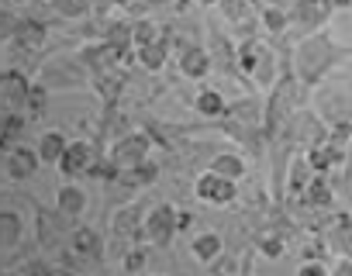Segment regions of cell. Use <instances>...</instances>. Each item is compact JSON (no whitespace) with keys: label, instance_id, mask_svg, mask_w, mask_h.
<instances>
[{"label":"cell","instance_id":"74e56055","mask_svg":"<svg viewBox=\"0 0 352 276\" xmlns=\"http://www.w3.org/2000/svg\"><path fill=\"white\" fill-rule=\"evenodd\" d=\"M331 8H352V0H331Z\"/></svg>","mask_w":352,"mask_h":276},{"label":"cell","instance_id":"8d00e7d4","mask_svg":"<svg viewBox=\"0 0 352 276\" xmlns=\"http://www.w3.org/2000/svg\"><path fill=\"white\" fill-rule=\"evenodd\" d=\"M28 273H32V276H49V269H45L42 262H32V266H28Z\"/></svg>","mask_w":352,"mask_h":276},{"label":"cell","instance_id":"7402d4cb","mask_svg":"<svg viewBox=\"0 0 352 276\" xmlns=\"http://www.w3.org/2000/svg\"><path fill=\"white\" fill-rule=\"evenodd\" d=\"M259 52H263V42L252 38V35L239 45V69H242L245 76H252V69H256V62H259Z\"/></svg>","mask_w":352,"mask_h":276},{"label":"cell","instance_id":"d6a6232c","mask_svg":"<svg viewBox=\"0 0 352 276\" xmlns=\"http://www.w3.org/2000/svg\"><path fill=\"white\" fill-rule=\"evenodd\" d=\"M190 225H194L190 211H176V231H190Z\"/></svg>","mask_w":352,"mask_h":276},{"label":"cell","instance_id":"d4e9b609","mask_svg":"<svg viewBox=\"0 0 352 276\" xmlns=\"http://www.w3.org/2000/svg\"><path fill=\"white\" fill-rule=\"evenodd\" d=\"M259 21L270 35H283L290 28V14L287 11H276V8H259Z\"/></svg>","mask_w":352,"mask_h":276},{"label":"cell","instance_id":"ab89813d","mask_svg":"<svg viewBox=\"0 0 352 276\" xmlns=\"http://www.w3.org/2000/svg\"><path fill=\"white\" fill-rule=\"evenodd\" d=\"M197 4H218V0H197Z\"/></svg>","mask_w":352,"mask_h":276},{"label":"cell","instance_id":"4fadbf2b","mask_svg":"<svg viewBox=\"0 0 352 276\" xmlns=\"http://www.w3.org/2000/svg\"><path fill=\"white\" fill-rule=\"evenodd\" d=\"M56 207H59V214H66V218H80V214L87 211V194H83L76 183H66V187L59 190V197H56Z\"/></svg>","mask_w":352,"mask_h":276},{"label":"cell","instance_id":"d6986e66","mask_svg":"<svg viewBox=\"0 0 352 276\" xmlns=\"http://www.w3.org/2000/svg\"><path fill=\"white\" fill-rule=\"evenodd\" d=\"M221 4V11L228 14V21L232 25H239L242 32H249L252 28V11H249V0H218Z\"/></svg>","mask_w":352,"mask_h":276},{"label":"cell","instance_id":"5b68a950","mask_svg":"<svg viewBox=\"0 0 352 276\" xmlns=\"http://www.w3.org/2000/svg\"><path fill=\"white\" fill-rule=\"evenodd\" d=\"M176 235V207L173 204H159L148 211L145 218V238L152 245H169V238Z\"/></svg>","mask_w":352,"mask_h":276},{"label":"cell","instance_id":"60d3db41","mask_svg":"<svg viewBox=\"0 0 352 276\" xmlns=\"http://www.w3.org/2000/svg\"><path fill=\"white\" fill-rule=\"evenodd\" d=\"M239 276H252V273H249V269H245V273H239Z\"/></svg>","mask_w":352,"mask_h":276},{"label":"cell","instance_id":"ac0fdd59","mask_svg":"<svg viewBox=\"0 0 352 276\" xmlns=\"http://www.w3.org/2000/svg\"><path fill=\"white\" fill-rule=\"evenodd\" d=\"M311 176H314V173H311L307 159H304V156H297V159L290 163V173H287V190L300 197V194H304V187L311 183Z\"/></svg>","mask_w":352,"mask_h":276},{"label":"cell","instance_id":"f1b7e54d","mask_svg":"<svg viewBox=\"0 0 352 276\" xmlns=\"http://www.w3.org/2000/svg\"><path fill=\"white\" fill-rule=\"evenodd\" d=\"M42 38H45L42 25H21V28H18V42H21V45H38Z\"/></svg>","mask_w":352,"mask_h":276},{"label":"cell","instance_id":"83f0119b","mask_svg":"<svg viewBox=\"0 0 352 276\" xmlns=\"http://www.w3.org/2000/svg\"><path fill=\"white\" fill-rule=\"evenodd\" d=\"M328 142L338 146V149H345V146L352 142V121H338V124H331V128H328Z\"/></svg>","mask_w":352,"mask_h":276},{"label":"cell","instance_id":"e0dca14e","mask_svg":"<svg viewBox=\"0 0 352 276\" xmlns=\"http://www.w3.org/2000/svg\"><path fill=\"white\" fill-rule=\"evenodd\" d=\"M63 149H66V135L63 131H45L38 149H35V156H38V163H59Z\"/></svg>","mask_w":352,"mask_h":276},{"label":"cell","instance_id":"d590c367","mask_svg":"<svg viewBox=\"0 0 352 276\" xmlns=\"http://www.w3.org/2000/svg\"><path fill=\"white\" fill-rule=\"evenodd\" d=\"M56 4H59V11H66V14H76V11H80L73 0H56Z\"/></svg>","mask_w":352,"mask_h":276},{"label":"cell","instance_id":"30bf717a","mask_svg":"<svg viewBox=\"0 0 352 276\" xmlns=\"http://www.w3.org/2000/svg\"><path fill=\"white\" fill-rule=\"evenodd\" d=\"M300 197H304V204H307V207H314V211H324V207H331V204H335L331 183H328L324 176H318V173L311 176V183L304 187V194H300Z\"/></svg>","mask_w":352,"mask_h":276},{"label":"cell","instance_id":"e575fe53","mask_svg":"<svg viewBox=\"0 0 352 276\" xmlns=\"http://www.w3.org/2000/svg\"><path fill=\"white\" fill-rule=\"evenodd\" d=\"M28 93H32V111L38 114V111H42V104H45V93H42V90H28Z\"/></svg>","mask_w":352,"mask_h":276},{"label":"cell","instance_id":"277c9868","mask_svg":"<svg viewBox=\"0 0 352 276\" xmlns=\"http://www.w3.org/2000/svg\"><path fill=\"white\" fill-rule=\"evenodd\" d=\"M148 135L145 131H135V135H124L121 142L111 149V163L118 166V170H128V166H135V163H145L148 159Z\"/></svg>","mask_w":352,"mask_h":276},{"label":"cell","instance_id":"4316f807","mask_svg":"<svg viewBox=\"0 0 352 276\" xmlns=\"http://www.w3.org/2000/svg\"><path fill=\"white\" fill-rule=\"evenodd\" d=\"M155 38H162V32H159L152 21H138V25L131 28V42H135V49H142V45H148V42H155Z\"/></svg>","mask_w":352,"mask_h":276},{"label":"cell","instance_id":"6da1fadb","mask_svg":"<svg viewBox=\"0 0 352 276\" xmlns=\"http://www.w3.org/2000/svg\"><path fill=\"white\" fill-rule=\"evenodd\" d=\"M342 59V49L324 35V32H311L307 38H300L297 52H294V66H297V80L314 87L335 62Z\"/></svg>","mask_w":352,"mask_h":276},{"label":"cell","instance_id":"9a60e30c","mask_svg":"<svg viewBox=\"0 0 352 276\" xmlns=\"http://www.w3.org/2000/svg\"><path fill=\"white\" fill-rule=\"evenodd\" d=\"M211 173H218V176L239 183V180L245 176V159H242L239 152H218L214 163H211Z\"/></svg>","mask_w":352,"mask_h":276},{"label":"cell","instance_id":"7a4b0ae2","mask_svg":"<svg viewBox=\"0 0 352 276\" xmlns=\"http://www.w3.org/2000/svg\"><path fill=\"white\" fill-rule=\"evenodd\" d=\"M331 11H335L331 0H297L290 8V25H297L311 35V32H321V25L331 18Z\"/></svg>","mask_w":352,"mask_h":276},{"label":"cell","instance_id":"484cf974","mask_svg":"<svg viewBox=\"0 0 352 276\" xmlns=\"http://www.w3.org/2000/svg\"><path fill=\"white\" fill-rule=\"evenodd\" d=\"M283 249H287V242H283L280 231H263V235H259V252H263L266 259H280Z\"/></svg>","mask_w":352,"mask_h":276},{"label":"cell","instance_id":"603a6c76","mask_svg":"<svg viewBox=\"0 0 352 276\" xmlns=\"http://www.w3.org/2000/svg\"><path fill=\"white\" fill-rule=\"evenodd\" d=\"M273 76H276V59H273V52L263 45L259 62H256V69H252V76H249V80H256L259 87H273Z\"/></svg>","mask_w":352,"mask_h":276},{"label":"cell","instance_id":"4dcf8cb0","mask_svg":"<svg viewBox=\"0 0 352 276\" xmlns=\"http://www.w3.org/2000/svg\"><path fill=\"white\" fill-rule=\"evenodd\" d=\"M124 269H128V273H142V269H145V252H142V249H131V252L124 255Z\"/></svg>","mask_w":352,"mask_h":276},{"label":"cell","instance_id":"2e32d148","mask_svg":"<svg viewBox=\"0 0 352 276\" xmlns=\"http://www.w3.org/2000/svg\"><path fill=\"white\" fill-rule=\"evenodd\" d=\"M155 176H159V166H155V163H148V159H145V163H135V166H128V170H121V173H118V180H121V183H128V187H135V190H138V187L155 183Z\"/></svg>","mask_w":352,"mask_h":276},{"label":"cell","instance_id":"8992f818","mask_svg":"<svg viewBox=\"0 0 352 276\" xmlns=\"http://www.w3.org/2000/svg\"><path fill=\"white\" fill-rule=\"evenodd\" d=\"M304 159H307V166H311V173H318V176H324L328 170H335L338 163H345V149H338V146H331L328 142V135L321 138V142H314V146H307V152H304Z\"/></svg>","mask_w":352,"mask_h":276},{"label":"cell","instance_id":"ffe728a7","mask_svg":"<svg viewBox=\"0 0 352 276\" xmlns=\"http://www.w3.org/2000/svg\"><path fill=\"white\" fill-rule=\"evenodd\" d=\"M138 62L145 66V69H162L166 66V38H155V42H148V45H142L138 49Z\"/></svg>","mask_w":352,"mask_h":276},{"label":"cell","instance_id":"52a82bcc","mask_svg":"<svg viewBox=\"0 0 352 276\" xmlns=\"http://www.w3.org/2000/svg\"><path fill=\"white\" fill-rule=\"evenodd\" d=\"M59 173L63 176H80V173H87L90 166H94V149H90V142H66V149H63V156H59Z\"/></svg>","mask_w":352,"mask_h":276},{"label":"cell","instance_id":"836d02e7","mask_svg":"<svg viewBox=\"0 0 352 276\" xmlns=\"http://www.w3.org/2000/svg\"><path fill=\"white\" fill-rule=\"evenodd\" d=\"M294 4L297 0H259V8H276V11H287V14H290Z\"/></svg>","mask_w":352,"mask_h":276},{"label":"cell","instance_id":"1f68e13d","mask_svg":"<svg viewBox=\"0 0 352 276\" xmlns=\"http://www.w3.org/2000/svg\"><path fill=\"white\" fill-rule=\"evenodd\" d=\"M328 276H352V259H342L338 255V262L328 269Z\"/></svg>","mask_w":352,"mask_h":276},{"label":"cell","instance_id":"44dd1931","mask_svg":"<svg viewBox=\"0 0 352 276\" xmlns=\"http://www.w3.org/2000/svg\"><path fill=\"white\" fill-rule=\"evenodd\" d=\"M21 238V218L11 211H0V249H11Z\"/></svg>","mask_w":352,"mask_h":276},{"label":"cell","instance_id":"f546056e","mask_svg":"<svg viewBox=\"0 0 352 276\" xmlns=\"http://www.w3.org/2000/svg\"><path fill=\"white\" fill-rule=\"evenodd\" d=\"M297 276H328V266L321 259H307V262H300Z\"/></svg>","mask_w":352,"mask_h":276},{"label":"cell","instance_id":"9c48e42d","mask_svg":"<svg viewBox=\"0 0 352 276\" xmlns=\"http://www.w3.org/2000/svg\"><path fill=\"white\" fill-rule=\"evenodd\" d=\"M35 170H38L35 149H25V146L11 149V156H8V176H11V180H28Z\"/></svg>","mask_w":352,"mask_h":276},{"label":"cell","instance_id":"7c38bea8","mask_svg":"<svg viewBox=\"0 0 352 276\" xmlns=\"http://www.w3.org/2000/svg\"><path fill=\"white\" fill-rule=\"evenodd\" d=\"M221 249H225V242H221L218 231H201V235L190 242V252H194L197 262H214V259H221Z\"/></svg>","mask_w":352,"mask_h":276},{"label":"cell","instance_id":"f35d334b","mask_svg":"<svg viewBox=\"0 0 352 276\" xmlns=\"http://www.w3.org/2000/svg\"><path fill=\"white\" fill-rule=\"evenodd\" d=\"M114 4H121V8H128V4H131V0H114Z\"/></svg>","mask_w":352,"mask_h":276},{"label":"cell","instance_id":"cb8c5ba5","mask_svg":"<svg viewBox=\"0 0 352 276\" xmlns=\"http://www.w3.org/2000/svg\"><path fill=\"white\" fill-rule=\"evenodd\" d=\"M100 235L94 231V228H80L76 235H73V249L80 252V255H90V259H97L100 255Z\"/></svg>","mask_w":352,"mask_h":276},{"label":"cell","instance_id":"8fae6325","mask_svg":"<svg viewBox=\"0 0 352 276\" xmlns=\"http://www.w3.org/2000/svg\"><path fill=\"white\" fill-rule=\"evenodd\" d=\"M180 69H184V76H190V80H204V76L211 73V56H208L204 49L190 45V49H184V56H180Z\"/></svg>","mask_w":352,"mask_h":276},{"label":"cell","instance_id":"5bb4252c","mask_svg":"<svg viewBox=\"0 0 352 276\" xmlns=\"http://www.w3.org/2000/svg\"><path fill=\"white\" fill-rule=\"evenodd\" d=\"M194 111L204 114V117H221V114H228V104H225V97H221L218 90L204 87V90H197V97H194Z\"/></svg>","mask_w":352,"mask_h":276},{"label":"cell","instance_id":"ba28073f","mask_svg":"<svg viewBox=\"0 0 352 276\" xmlns=\"http://www.w3.org/2000/svg\"><path fill=\"white\" fill-rule=\"evenodd\" d=\"M324 238L342 259H352V214H335Z\"/></svg>","mask_w":352,"mask_h":276},{"label":"cell","instance_id":"3957f363","mask_svg":"<svg viewBox=\"0 0 352 276\" xmlns=\"http://www.w3.org/2000/svg\"><path fill=\"white\" fill-rule=\"evenodd\" d=\"M194 194H197L204 204H232V200L239 197L235 180H225V176H218V173H211V170L194 180Z\"/></svg>","mask_w":352,"mask_h":276}]
</instances>
